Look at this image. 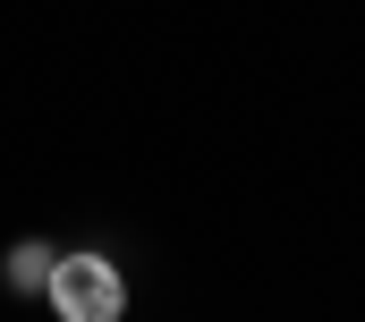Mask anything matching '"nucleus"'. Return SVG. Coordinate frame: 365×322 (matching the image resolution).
Returning a JSON list of instances; mask_svg holds the SVG:
<instances>
[{
	"mask_svg": "<svg viewBox=\"0 0 365 322\" xmlns=\"http://www.w3.org/2000/svg\"><path fill=\"white\" fill-rule=\"evenodd\" d=\"M43 306H51L60 322H119V314H128V271H119L110 254L77 246V254H60V263H51Z\"/></svg>",
	"mask_w": 365,
	"mask_h": 322,
	"instance_id": "nucleus-1",
	"label": "nucleus"
},
{
	"mask_svg": "<svg viewBox=\"0 0 365 322\" xmlns=\"http://www.w3.org/2000/svg\"><path fill=\"white\" fill-rule=\"evenodd\" d=\"M51 263H60V246H43V238H17V246H9V263H0V280H9L17 297H43Z\"/></svg>",
	"mask_w": 365,
	"mask_h": 322,
	"instance_id": "nucleus-2",
	"label": "nucleus"
}]
</instances>
